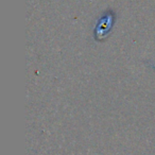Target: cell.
<instances>
[{
  "instance_id": "1",
  "label": "cell",
  "mask_w": 155,
  "mask_h": 155,
  "mask_svg": "<svg viewBox=\"0 0 155 155\" xmlns=\"http://www.w3.org/2000/svg\"><path fill=\"white\" fill-rule=\"evenodd\" d=\"M115 20H116V14L114 13L113 10H107L100 16L96 25L95 33H94V37L96 41H103L110 35Z\"/></svg>"
}]
</instances>
